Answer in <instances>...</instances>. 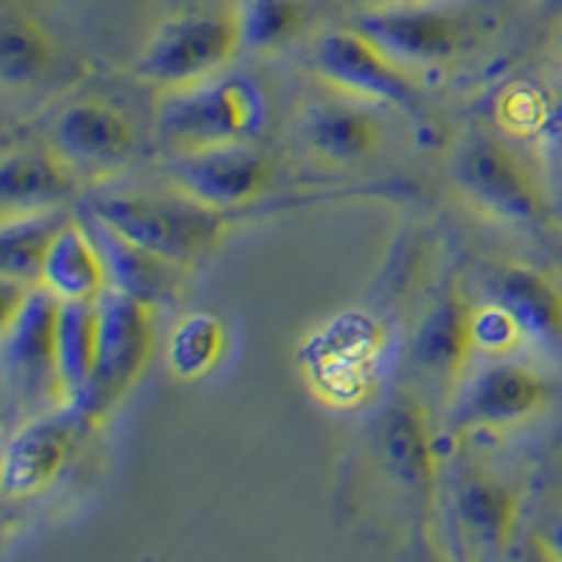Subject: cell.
<instances>
[{
  "label": "cell",
  "mask_w": 562,
  "mask_h": 562,
  "mask_svg": "<svg viewBox=\"0 0 562 562\" xmlns=\"http://www.w3.org/2000/svg\"><path fill=\"white\" fill-rule=\"evenodd\" d=\"M380 122L358 104H321L307 115L304 138L321 160L358 164L380 147Z\"/></svg>",
  "instance_id": "44dd1931"
},
{
  "label": "cell",
  "mask_w": 562,
  "mask_h": 562,
  "mask_svg": "<svg viewBox=\"0 0 562 562\" xmlns=\"http://www.w3.org/2000/svg\"><path fill=\"white\" fill-rule=\"evenodd\" d=\"M315 77L338 93L369 102L414 108L422 93L411 65L391 57L360 29H338L315 48Z\"/></svg>",
  "instance_id": "8992f818"
},
{
  "label": "cell",
  "mask_w": 562,
  "mask_h": 562,
  "mask_svg": "<svg viewBox=\"0 0 562 562\" xmlns=\"http://www.w3.org/2000/svg\"><path fill=\"white\" fill-rule=\"evenodd\" d=\"M492 288L495 301L518 318L526 338L562 346V290L549 276L526 265H506Z\"/></svg>",
  "instance_id": "d6986e66"
},
{
  "label": "cell",
  "mask_w": 562,
  "mask_h": 562,
  "mask_svg": "<svg viewBox=\"0 0 562 562\" xmlns=\"http://www.w3.org/2000/svg\"><path fill=\"white\" fill-rule=\"evenodd\" d=\"M65 220L68 217H57L52 209L3 220V228H0V273L3 279L40 284L45 254L52 248L54 234Z\"/></svg>",
  "instance_id": "603a6c76"
},
{
  "label": "cell",
  "mask_w": 562,
  "mask_h": 562,
  "mask_svg": "<svg viewBox=\"0 0 562 562\" xmlns=\"http://www.w3.org/2000/svg\"><path fill=\"white\" fill-rule=\"evenodd\" d=\"M456 183L481 211L509 223H529L543 211L540 183L520 155L495 138H473L456 160Z\"/></svg>",
  "instance_id": "ba28073f"
},
{
  "label": "cell",
  "mask_w": 562,
  "mask_h": 562,
  "mask_svg": "<svg viewBox=\"0 0 562 562\" xmlns=\"http://www.w3.org/2000/svg\"><path fill=\"white\" fill-rule=\"evenodd\" d=\"M155 307L110 284L97 299V374L85 405L102 419L147 371L155 351Z\"/></svg>",
  "instance_id": "277c9868"
},
{
  "label": "cell",
  "mask_w": 562,
  "mask_h": 562,
  "mask_svg": "<svg viewBox=\"0 0 562 562\" xmlns=\"http://www.w3.org/2000/svg\"><path fill=\"white\" fill-rule=\"evenodd\" d=\"M301 12L293 0H248L243 9L245 43L265 48L288 37L299 26Z\"/></svg>",
  "instance_id": "484cf974"
},
{
  "label": "cell",
  "mask_w": 562,
  "mask_h": 562,
  "mask_svg": "<svg viewBox=\"0 0 562 562\" xmlns=\"http://www.w3.org/2000/svg\"><path fill=\"white\" fill-rule=\"evenodd\" d=\"M270 183L273 160L248 140L172 155L167 167V189L217 211L254 203L268 192Z\"/></svg>",
  "instance_id": "52a82bcc"
},
{
  "label": "cell",
  "mask_w": 562,
  "mask_h": 562,
  "mask_svg": "<svg viewBox=\"0 0 562 562\" xmlns=\"http://www.w3.org/2000/svg\"><path fill=\"white\" fill-rule=\"evenodd\" d=\"M228 329L214 313H189L175 324L167 340V366L180 383H198L223 360Z\"/></svg>",
  "instance_id": "7402d4cb"
},
{
  "label": "cell",
  "mask_w": 562,
  "mask_h": 562,
  "mask_svg": "<svg viewBox=\"0 0 562 562\" xmlns=\"http://www.w3.org/2000/svg\"><path fill=\"white\" fill-rule=\"evenodd\" d=\"M52 34L26 12H7L0 29V79L7 88H26L54 65Z\"/></svg>",
  "instance_id": "cb8c5ba5"
},
{
  "label": "cell",
  "mask_w": 562,
  "mask_h": 562,
  "mask_svg": "<svg viewBox=\"0 0 562 562\" xmlns=\"http://www.w3.org/2000/svg\"><path fill=\"white\" fill-rule=\"evenodd\" d=\"M97 231L99 248H102L104 262H108L110 284L113 288L124 290V293L135 295L140 301H147L153 307L178 299L180 290H183L186 268H178V265L149 254L140 245L124 239L122 234H115L104 223H97Z\"/></svg>",
  "instance_id": "ac0fdd59"
},
{
  "label": "cell",
  "mask_w": 562,
  "mask_h": 562,
  "mask_svg": "<svg viewBox=\"0 0 562 562\" xmlns=\"http://www.w3.org/2000/svg\"><path fill=\"white\" fill-rule=\"evenodd\" d=\"M473 307L464 290L453 284L422 315L411 338V363L448 394L459 389L470 360L479 351L473 338Z\"/></svg>",
  "instance_id": "8fae6325"
},
{
  "label": "cell",
  "mask_w": 562,
  "mask_h": 562,
  "mask_svg": "<svg viewBox=\"0 0 562 562\" xmlns=\"http://www.w3.org/2000/svg\"><path fill=\"white\" fill-rule=\"evenodd\" d=\"M540 3H543L546 12H551V14H562V0H540Z\"/></svg>",
  "instance_id": "83f0119b"
},
{
  "label": "cell",
  "mask_w": 562,
  "mask_h": 562,
  "mask_svg": "<svg viewBox=\"0 0 562 562\" xmlns=\"http://www.w3.org/2000/svg\"><path fill=\"white\" fill-rule=\"evenodd\" d=\"M243 43V9L189 14L153 34L133 63V77L164 93L194 88L220 74Z\"/></svg>",
  "instance_id": "7a4b0ae2"
},
{
  "label": "cell",
  "mask_w": 562,
  "mask_h": 562,
  "mask_svg": "<svg viewBox=\"0 0 562 562\" xmlns=\"http://www.w3.org/2000/svg\"><path fill=\"white\" fill-rule=\"evenodd\" d=\"M97 374V301H63L57 318V403H85Z\"/></svg>",
  "instance_id": "ffe728a7"
},
{
  "label": "cell",
  "mask_w": 562,
  "mask_h": 562,
  "mask_svg": "<svg viewBox=\"0 0 562 562\" xmlns=\"http://www.w3.org/2000/svg\"><path fill=\"white\" fill-rule=\"evenodd\" d=\"M63 301L34 284L18 313L0 324L3 366L26 396L45 394L57 403V318Z\"/></svg>",
  "instance_id": "30bf717a"
},
{
  "label": "cell",
  "mask_w": 562,
  "mask_h": 562,
  "mask_svg": "<svg viewBox=\"0 0 562 562\" xmlns=\"http://www.w3.org/2000/svg\"><path fill=\"white\" fill-rule=\"evenodd\" d=\"M543 543L549 546L551 554L560 557L562 560V518H557L554 524L549 526V531H546V537H543Z\"/></svg>",
  "instance_id": "4316f807"
},
{
  "label": "cell",
  "mask_w": 562,
  "mask_h": 562,
  "mask_svg": "<svg viewBox=\"0 0 562 562\" xmlns=\"http://www.w3.org/2000/svg\"><path fill=\"white\" fill-rule=\"evenodd\" d=\"M135 124L127 113L108 102L82 99L54 119L48 147L57 149L70 167H110L135 149Z\"/></svg>",
  "instance_id": "5bb4252c"
},
{
  "label": "cell",
  "mask_w": 562,
  "mask_h": 562,
  "mask_svg": "<svg viewBox=\"0 0 562 562\" xmlns=\"http://www.w3.org/2000/svg\"><path fill=\"white\" fill-rule=\"evenodd\" d=\"M262 104L237 79L203 82L167 93L158 110V138L172 155L200 153L248 140L259 127Z\"/></svg>",
  "instance_id": "3957f363"
},
{
  "label": "cell",
  "mask_w": 562,
  "mask_h": 562,
  "mask_svg": "<svg viewBox=\"0 0 562 562\" xmlns=\"http://www.w3.org/2000/svg\"><path fill=\"white\" fill-rule=\"evenodd\" d=\"M363 34H369L380 48L405 65H441L450 63L464 48V23L453 12L428 7L385 9L358 20Z\"/></svg>",
  "instance_id": "4fadbf2b"
},
{
  "label": "cell",
  "mask_w": 562,
  "mask_h": 562,
  "mask_svg": "<svg viewBox=\"0 0 562 562\" xmlns=\"http://www.w3.org/2000/svg\"><path fill=\"white\" fill-rule=\"evenodd\" d=\"M90 217L149 254L192 268L228 234V211L209 209L172 192H108L90 200Z\"/></svg>",
  "instance_id": "6da1fadb"
},
{
  "label": "cell",
  "mask_w": 562,
  "mask_h": 562,
  "mask_svg": "<svg viewBox=\"0 0 562 562\" xmlns=\"http://www.w3.org/2000/svg\"><path fill=\"white\" fill-rule=\"evenodd\" d=\"M456 520L470 543L498 551L515 535L520 492L492 473H470L456 486Z\"/></svg>",
  "instance_id": "e0dca14e"
},
{
  "label": "cell",
  "mask_w": 562,
  "mask_h": 562,
  "mask_svg": "<svg viewBox=\"0 0 562 562\" xmlns=\"http://www.w3.org/2000/svg\"><path fill=\"white\" fill-rule=\"evenodd\" d=\"M374 453L389 479L419 495H434L439 484V448L430 414L419 396L400 391L374 422Z\"/></svg>",
  "instance_id": "9c48e42d"
},
{
  "label": "cell",
  "mask_w": 562,
  "mask_h": 562,
  "mask_svg": "<svg viewBox=\"0 0 562 562\" xmlns=\"http://www.w3.org/2000/svg\"><path fill=\"white\" fill-rule=\"evenodd\" d=\"M54 147L20 149L0 160V203L3 220L48 211L74 194L77 175Z\"/></svg>",
  "instance_id": "9a60e30c"
},
{
  "label": "cell",
  "mask_w": 562,
  "mask_h": 562,
  "mask_svg": "<svg viewBox=\"0 0 562 562\" xmlns=\"http://www.w3.org/2000/svg\"><path fill=\"white\" fill-rule=\"evenodd\" d=\"M473 338L475 349L490 358H509L524 346L526 333L504 304L486 301L473 307Z\"/></svg>",
  "instance_id": "d4e9b609"
},
{
  "label": "cell",
  "mask_w": 562,
  "mask_h": 562,
  "mask_svg": "<svg viewBox=\"0 0 562 562\" xmlns=\"http://www.w3.org/2000/svg\"><path fill=\"white\" fill-rule=\"evenodd\" d=\"M40 284L59 301H97L110 288V270L99 239L77 220H65L45 254Z\"/></svg>",
  "instance_id": "2e32d148"
},
{
  "label": "cell",
  "mask_w": 562,
  "mask_h": 562,
  "mask_svg": "<svg viewBox=\"0 0 562 562\" xmlns=\"http://www.w3.org/2000/svg\"><path fill=\"white\" fill-rule=\"evenodd\" d=\"M549 403V385L526 363H495L481 371L453 414L456 430L518 428Z\"/></svg>",
  "instance_id": "7c38bea8"
},
{
  "label": "cell",
  "mask_w": 562,
  "mask_h": 562,
  "mask_svg": "<svg viewBox=\"0 0 562 562\" xmlns=\"http://www.w3.org/2000/svg\"><path fill=\"white\" fill-rule=\"evenodd\" d=\"M99 416L85 403H57L52 411L20 425L3 450L0 490L9 501L34 498L59 479L85 430Z\"/></svg>",
  "instance_id": "5b68a950"
}]
</instances>
